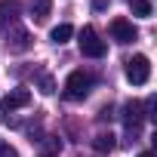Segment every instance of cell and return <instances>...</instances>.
Wrapping results in <instances>:
<instances>
[{"mask_svg":"<svg viewBox=\"0 0 157 157\" xmlns=\"http://www.w3.org/2000/svg\"><path fill=\"white\" fill-rule=\"evenodd\" d=\"M49 37H52V43H59V46H62V43H68V40L74 37V28H71L68 22H62V25H56V28L49 31Z\"/></svg>","mask_w":157,"mask_h":157,"instance_id":"9","label":"cell"},{"mask_svg":"<svg viewBox=\"0 0 157 157\" xmlns=\"http://www.w3.org/2000/svg\"><path fill=\"white\" fill-rule=\"evenodd\" d=\"M40 90H43V93H52V90H56V83H52L49 74H40Z\"/></svg>","mask_w":157,"mask_h":157,"instance_id":"15","label":"cell"},{"mask_svg":"<svg viewBox=\"0 0 157 157\" xmlns=\"http://www.w3.org/2000/svg\"><path fill=\"white\" fill-rule=\"evenodd\" d=\"M129 10L139 16V19H151V0H129Z\"/></svg>","mask_w":157,"mask_h":157,"instance_id":"12","label":"cell"},{"mask_svg":"<svg viewBox=\"0 0 157 157\" xmlns=\"http://www.w3.org/2000/svg\"><path fill=\"white\" fill-rule=\"evenodd\" d=\"M142 120H145L142 108H139L136 102H126V108H123V123H126V129H129V132H139Z\"/></svg>","mask_w":157,"mask_h":157,"instance_id":"7","label":"cell"},{"mask_svg":"<svg viewBox=\"0 0 157 157\" xmlns=\"http://www.w3.org/2000/svg\"><path fill=\"white\" fill-rule=\"evenodd\" d=\"M62 151V142L56 139V136H46L43 139V157H52V154H59Z\"/></svg>","mask_w":157,"mask_h":157,"instance_id":"13","label":"cell"},{"mask_svg":"<svg viewBox=\"0 0 157 157\" xmlns=\"http://www.w3.org/2000/svg\"><path fill=\"white\" fill-rule=\"evenodd\" d=\"M90 90H93V77L86 71H71L68 74V80H65V99L80 102V99L90 96Z\"/></svg>","mask_w":157,"mask_h":157,"instance_id":"1","label":"cell"},{"mask_svg":"<svg viewBox=\"0 0 157 157\" xmlns=\"http://www.w3.org/2000/svg\"><path fill=\"white\" fill-rule=\"evenodd\" d=\"M126 80H129L132 86H145V83L151 80V62H148V56H132V59H126Z\"/></svg>","mask_w":157,"mask_h":157,"instance_id":"3","label":"cell"},{"mask_svg":"<svg viewBox=\"0 0 157 157\" xmlns=\"http://www.w3.org/2000/svg\"><path fill=\"white\" fill-rule=\"evenodd\" d=\"M16 16H19V0H3L0 3V28H6V19L10 25H16Z\"/></svg>","mask_w":157,"mask_h":157,"instance_id":"8","label":"cell"},{"mask_svg":"<svg viewBox=\"0 0 157 157\" xmlns=\"http://www.w3.org/2000/svg\"><path fill=\"white\" fill-rule=\"evenodd\" d=\"M77 43H80V52H83V56H90V59H102V56L108 52V43L96 34V28H93V25H86V28L80 31Z\"/></svg>","mask_w":157,"mask_h":157,"instance_id":"2","label":"cell"},{"mask_svg":"<svg viewBox=\"0 0 157 157\" xmlns=\"http://www.w3.org/2000/svg\"><path fill=\"white\" fill-rule=\"evenodd\" d=\"M25 105H31V90H25V86H19V90L6 93V96H3V102H0L3 114H13V111H19V108H25Z\"/></svg>","mask_w":157,"mask_h":157,"instance_id":"5","label":"cell"},{"mask_svg":"<svg viewBox=\"0 0 157 157\" xmlns=\"http://www.w3.org/2000/svg\"><path fill=\"white\" fill-rule=\"evenodd\" d=\"M114 145H117V142H114V136H111V132H99V136L93 139V148H96L99 154H111V151H114Z\"/></svg>","mask_w":157,"mask_h":157,"instance_id":"10","label":"cell"},{"mask_svg":"<svg viewBox=\"0 0 157 157\" xmlns=\"http://www.w3.org/2000/svg\"><path fill=\"white\" fill-rule=\"evenodd\" d=\"M111 37L117 43H132V40H139V28L126 19H114L111 22Z\"/></svg>","mask_w":157,"mask_h":157,"instance_id":"6","label":"cell"},{"mask_svg":"<svg viewBox=\"0 0 157 157\" xmlns=\"http://www.w3.org/2000/svg\"><path fill=\"white\" fill-rule=\"evenodd\" d=\"M139 157H154V151H142V154H139Z\"/></svg>","mask_w":157,"mask_h":157,"instance_id":"17","label":"cell"},{"mask_svg":"<svg viewBox=\"0 0 157 157\" xmlns=\"http://www.w3.org/2000/svg\"><path fill=\"white\" fill-rule=\"evenodd\" d=\"M6 49L10 52H28L31 49V34L22 25H10V31H6Z\"/></svg>","mask_w":157,"mask_h":157,"instance_id":"4","label":"cell"},{"mask_svg":"<svg viewBox=\"0 0 157 157\" xmlns=\"http://www.w3.org/2000/svg\"><path fill=\"white\" fill-rule=\"evenodd\" d=\"M49 10H52V0H31V16L37 22H46Z\"/></svg>","mask_w":157,"mask_h":157,"instance_id":"11","label":"cell"},{"mask_svg":"<svg viewBox=\"0 0 157 157\" xmlns=\"http://www.w3.org/2000/svg\"><path fill=\"white\" fill-rule=\"evenodd\" d=\"M0 157H19V151H16L10 142H3V139H0Z\"/></svg>","mask_w":157,"mask_h":157,"instance_id":"14","label":"cell"},{"mask_svg":"<svg viewBox=\"0 0 157 157\" xmlns=\"http://www.w3.org/2000/svg\"><path fill=\"white\" fill-rule=\"evenodd\" d=\"M108 6V0H93V10H105Z\"/></svg>","mask_w":157,"mask_h":157,"instance_id":"16","label":"cell"}]
</instances>
